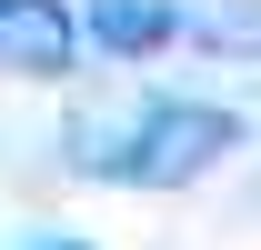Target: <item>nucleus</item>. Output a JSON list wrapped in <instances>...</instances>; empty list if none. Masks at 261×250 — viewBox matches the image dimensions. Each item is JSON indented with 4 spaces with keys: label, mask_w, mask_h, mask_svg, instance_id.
<instances>
[{
    "label": "nucleus",
    "mask_w": 261,
    "mask_h": 250,
    "mask_svg": "<svg viewBox=\"0 0 261 250\" xmlns=\"http://www.w3.org/2000/svg\"><path fill=\"white\" fill-rule=\"evenodd\" d=\"M31 250H81V240H31Z\"/></svg>",
    "instance_id": "nucleus-4"
},
{
    "label": "nucleus",
    "mask_w": 261,
    "mask_h": 250,
    "mask_svg": "<svg viewBox=\"0 0 261 250\" xmlns=\"http://www.w3.org/2000/svg\"><path fill=\"white\" fill-rule=\"evenodd\" d=\"M81 30H91L100 50H121V60H141V50H161V40H181V10H171V0H81Z\"/></svg>",
    "instance_id": "nucleus-3"
},
{
    "label": "nucleus",
    "mask_w": 261,
    "mask_h": 250,
    "mask_svg": "<svg viewBox=\"0 0 261 250\" xmlns=\"http://www.w3.org/2000/svg\"><path fill=\"white\" fill-rule=\"evenodd\" d=\"M231 150H241V120H231L221 100H130L111 120L70 130V160L91 180H121V190H191Z\"/></svg>",
    "instance_id": "nucleus-1"
},
{
    "label": "nucleus",
    "mask_w": 261,
    "mask_h": 250,
    "mask_svg": "<svg viewBox=\"0 0 261 250\" xmlns=\"http://www.w3.org/2000/svg\"><path fill=\"white\" fill-rule=\"evenodd\" d=\"M70 60H81V10L70 0H0V70L70 80Z\"/></svg>",
    "instance_id": "nucleus-2"
}]
</instances>
